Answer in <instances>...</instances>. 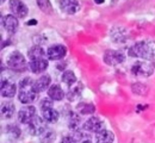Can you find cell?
I'll return each instance as SVG.
<instances>
[{"instance_id":"obj_1","label":"cell","mask_w":155,"mask_h":143,"mask_svg":"<svg viewBox=\"0 0 155 143\" xmlns=\"http://www.w3.org/2000/svg\"><path fill=\"white\" fill-rule=\"evenodd\" d=\"M129 56L153 61L155 60V42L150 40L137 42L133 47H130Z\"/></svg>"},{"instance_id":"obj_2","label":"cell","mask_w":155,"mask_h":143,"mask_svg":"<svg viewBox=\"0 0 155 143\" xmlns=\"http://www.w3.org/2000/svg\"><path fill=\"white\" fill-rule=\"evenodd\" d=\"M37 98V91L35 88V81L31 78H24L19 82L18 99L21 104H31Z\"/></svg>"},{"instance_id":"obj_3","label":"cell","mask_w":155,"mask_h":143,"mask_svg":"<svg viewBox=\"0 0 155 143\" xmlns=\"http://www.w3.org/2000/svg\"><path fill=\"white\" fill-rule=\"evenodd\" d=\"M6 64L10 69L16 72H24L28 68L25 57L19 51H12L6 59Z\"/></svg>"},{"instance_id":"obj_4","label":"cell","mask_w":155,"mask_h":143,"mask_svg":"<svg viewBox=\"0 0 155 143\" xmlns=\"http://www.w3.org/2000/svg\"><path fill=\"white\" fill-rule=\"evenodd\" d=\"M154 72V67L149 62H135L131 67V74L136 76L147 78L150 76Z\"/></svg>"},{"instance_id":"obj_5","label":"cell","mask_w":155,"mask_h":143,"mask_svg":"<svg viewBox=\"0 0 155 143\" xmlns=\"http://www.w3.org/2000/svg\"><path fill=\"white\" fill-rule=\"evenodd\" d=\"M45 119L39 117V116H36L31 122L29 123V132L32 135V136H41L48 128H47V124H45Z\"/></svg>"},{"instance_id":"obj_6","label":"cell","mask_w":155,"mask_h":143,"mask_svg":"<svg viewBox=\"0 0 155 143\" xmlns=\"http://www.w3.org/2000/svg\"><path fill=\"white\" fill-rule=\"evenodd\" d=\"M125 60V55L119 50L109 49L104 54V62L109 66H117L119 63H123Z\"/></svg>"},{"instance_id":"obj_7","label":"cell","mask_w":155,"mask_h":143,"mask_svg":"<svg viewBox=\"0 0 155 143\" xmlns=\"http://www.w3.org/2000/svg\"><path fill=\"white\" fill-rule=\"evenodd\" d=\"M10 8H11L12 15L17 18H25L28 16V12H29L26 4H24L20 0H11L10 1Z\"/></svg>"},{"instance_id":"obj_8","label":"cell","mask_w":155,"mask_h":143,"mask_svg":"<svg viewBox=\"0 0 155 143\" xmlns=\"http://www.w3.org/2000/svg\"><path fill=\"white\" fill-rule=\"evenodd\" d=\"M110 38L112 40V42L118 43V44L125 43L129 38V32L123 26H115L110 31Z\"/></svg>"},{"instance_id":"obj_9","label":"cell","mask_w":155,"mask_h":143,"mask_svg":"<svg viewBox=\"0 0 155 143\" xmlns=\"http://www.w3.org/2000/svg\"><path fill=\"white\" fill-rule=\"evenodd\" d=\"M67 54V48L62 44H55V45H51L48 50H47V56L49 60L51 61H58L61 60L66 56Z\"/></svg>"},{"instance_id":"obj_10","label":"cell","mask_w":155,"mask_h":143,"mask_svg":"<svg viewBox=\"0 0 155 143\" xmlns=\"http://www.w3.org/2000/svg\"><path fill=\"white\" fill-rule=\"evenodd\" d=\"M36 109L35 106H25L20 109L18 112V119L23 124H29L35 117H36Z\"/></svg>"},{"instance_id":"obj_11","label":"cell","mask_w":155,"mask_h":143,"mask_svg":"<svg viewBox=\"0 0 155 143\" xmlns=\"http://www.w3.org/2000/svg\"><path fill=\"white\" fill-rule=\"evenodd\" d=\"M58 4H60V8L67 15H75L81 8L80 2L75 0H63V1H58Z\"/></svg>"},{"instance_id":"obj_12","label":"cell","mask_w":155,"mask_h":143,"mask_svg":"<svg viewBox=\"0 0 155 143\" xmlns=\"http://www.w3.org/2000/svg\"><path fill=\"white\" fill-rule=\"evenodd\" d=\"M16 91H17L16 83L12 81V80L5 79V78L1 79V96L2 97H5V98H12V97H15Z\"/></svg>"},{"instance_id":"obj_13","label":"cell","mask_w":155,"mask_h":143,"mask_svg":"<svg viewBox=\"0 0 155 143\" xmlns=\"http://www.w3.org/2000/svg\"><path fill=\"white\" fill-rule=\"evenodd\" d=\"M103 125H104V123L101 122L98 117H90L86 122L84 123L82 128L86 131H90V132H99V131L103 130Z\"/></svg>"},{"instance_id":"obj_14","label":"cell","mask_w":155,"mask_h":143,"mask_svg":"<svg viewBox=\"0 0 155 143\" xmlns=\"http://www.w3.org/2000/svg\"><path fill=\"white\" fill-rule=\"evenodd\" d=\"M18 19L17 17H15L13 15H6L2 17V26L6 29V31H8L10 34H13L17 31L18 29Z\"/></svg>"},{"instance_id":"obj_15","label":"cell","mask_w":155,"mask_h":143,"mask_svg":"<svg viewBox=\"0 0 155 143\" xmlns=\"http://www.w3.org/2000/svg\"><path fill=\"white\" fill-rule=\"evenodd\" d=\"M114 140H115V135L106 129H103L96 135V143H112Z\"/></svg>"},{"instance_id":"obj_16","label":"cell","mask_w":155,"mask_h":143,"mask_svg":"<svg viewBox=\"0 0 155 143\" xmlns=\"http://www.w3.org/2000/svg\"><path fill=\"white\" fill-rule=\"evenodd\" d=\"M48 97L51 99V100H56V102H60L63 99L64 97V93L61 88L60 85H53L49 87L48 89Z\"/></svg>"},{"instance_id":"obj_17","label":"cell","mask_w":155,"mask_h":143,"mask_svg":"<svg viewBox=\"0 0 155 143\" xmlns=\"http://www.w3.org/2000/svg\"><path fill=\"white\" fill-rule=\"evenodd\" d=\"M45 55H47V53H44V49L42 47H39V45H34L32 48L29 49V53H28V56H29L30 61L45 59Z\"/></svg>"},{"instance_id":"obj_18","label":"cell","mask_w":155,"mask_h":143,"mask_svg":"<svg viewBox=\"0 0 155 143\" xmlns=\"http://www.w3.org/2000/svg\"><path fill=\"white\" fill-rule=\"evenodd\" d=\"M50 81H51V79H50V76H49L48 74H44V75L39 76L38 79L35 81V88H36L37 93L45 91V89L49 87Z\"/></svg>"},{"instance_id":"obj_19","label":"cell","mask_w":155,"mask_h":143,"mask_svg":"<svg viewBox=\"0 0 155 143\" xmlns=\"http://www.w3.org/2000/svg\"><path fill=\"white\" fill-rule=\"evenodd\" d=\"M42 113H43V118L49 123H56L58 117H60L58 111L55 110V109H53V107H48V109L42 110Z\"/></svg>"},{"instance_id":"obj_20","label":"cell","mask_w":155,"mask_h":143,"mask_svg":"<svg viewBox=\"0 0 155 143\" xmlns=\"http://www.w3.org/2000/svg\"><path fill=\"white\" fill-rule=\"evenodd\" d=\"M30 68L34 73H41L44 72L48 68V61L47 59H39V60H32L30 61Z\"/></svg>"},{"instance_id":"obj_21","label":"cell","mask_w":155,"mask_h":143,"mask_svg":"<svg viewBox=\"0 0 155 143\" xmlns=\"http://www.w3.org/2000/svg\"><path fill=\"white\" fill-rule=\"evenodd\" d=\"M82 88H84L82 85L79 81H78L77 83H74L73 86H71L69 89H68V92H67V98H68V100H74V99L79 98V97L81 96V93H82Z\"/></svg>"},{"instance_id":"obj_22","label":"cell","mask_w":155,"mask_h":143,"mask_svg":"<svg viewBox=\"0 0 155 143\" xmlns=\"http://www.w3.org/2000/svg\"><path fill=\"white\" fill-rule=\"evenodd\" d=\"M15 110H16V107H15V105L12 102H7L5 104H2V106H1V118L2 119L12 118L13 115H15Z\"/></svg>"},{"instance_id":"obj_23","label":"cell","mask_w":155,"mask_h":143,"mask_svg":"<svg viewBox=\"0 0 155 143\" xmlns=\"http://www.w3.org/2000/svg\"><path fill=\"white\" fill-rule=\"evenodd\" d=\"M68 126L73 131V134L79 132V129L81 128V118H80V116L74 113V112L71 113V117H69V121H68Z\"/></svg>"},{"instance_id":"obj_24","label":"cell","mask_w":155,"mask_h":143,"mask_svg":"<svg viewBox=\"0 0 155 143\" xmlns=\"http://www.w3.org/2000/svg\"><path fill=\"white\" fill-rule=\"evenodd\" d=\"M61 80H62V82H64L68 87L73 86L74 83L78 82L77 76H75V74H74L72 70H66V72H63V74H62V76H61Z\"/></svg>"},{"instance_id":"obj_25","label":"cell","mask_w":155,"mask_h":143,"mask_svg":"<svg viewBox=\"0 0 155 143\" xmlns=\"http://www.w3.org/2000/svg\"><path fill=\"white\" fill-rule=\"evenodd\" d=\"M6 134H7V136H8L10 138H12V140L19 138V136H20L19 126L16 125V124H10V125H7V126H6Z\"/></svg>"},{"instance_id":"obj_26","label":"cell","mask_w":155,"mask_h":143,"mask_svg":"<svg viewBox=\"0 0 155 143\" xmlns=\"http://www.w3.org/2000/svg\"><path fill=\"white\" fill-rule=\"evenodd\" d=\"M79 110V112L81 115H90V113H93L94 112V105L93 104H88V102H80L77 107Z\"/></svg>"},{"instance_id":"obj_27","label":"cell","mask_w":155,"mask_h":143,"mask_svg":"<svg viewBox=\"0 0 155 143\" xmlns=\"http://www.w3.org/2000/svg\"><path fill=\"white\" fill-rule=\"evenodd\" d=\"M55 131L51 129H47L42 135H41V143H51L55 140Z\"/></svg>"},{"instance_id":"obj_28","label":"cell","mask_w":155,"mask_h":143,"mask_svg":"<svg viewBox=\"0 0 155 143\" xmlns=\"http://www.w3.org/2000/svg\"><path fill=\"white\" fill-rule=\"evenodd\" d=\"M73 136L77 140V142L79 143H92V137L88 134H86V132L79 131V132H75Z\"/></svg>"},{"instance_id":"obj_29","label":"cell","mask_w":155,"mask_h":143,"mask_svg":"<svg viewBox=\"0 0 155 143\" xmlns=\"http://www.w3.org/2000/svg\"><path fill=\"white\" fill-rule=\"evenodd\" d=\"M131 88H133V92L135 94H140V96H146L147 94V86H144L143 83H140V82L134 83L131 86Z\"/></svg>"},{"instance_id":"obj_30","label":"cell","mask_w":155,"mask_h":143,"mask_svg":"<svg viewBox=\"0 0 155 143\" xmlns=\"http://www.w3.org/2000/svg\"><path fill=\"white\" fill-rule=\"evenodd\" d=\"M37 5H38V7L43 12H45V13H50L51 12V5H50L49 1H47V0H38Z\"/></svg>"},{"instance_id":"obj_31","label":"cell","mask_w":155,"mask_h":143,"mask_svg":"<svg viewBox=\"0 0 155 143\" xmlns=\"http://www.w3.org/2000/svg\"><path fill=\"white\" fill-rule=\"evenodd\" d=\"M39 106H41V109H42V110L48 109V107H53V100H50L49 98H44V99L41 102Z\"/></svg>"},{"instance_id":"obj_32","label":"cell","mask_w":155,"mask_h":143,"mask_svg":"<svg viewBox=\"0 0 155 143\" xmlns=\"http://www.w3.org/2000/svg\"><path fill=\"white\" fill-rule=\"evenodd\" d=\"M61 143H78L77 140L74 138V136H63Z\"/></svg>"},{"instance_id":"obj_33","label":"cell","mask_w":155,"mask_h":143,"mask_svg":"<svg viewBox=\"0 0 155 143\" xmlns=\"http://www.w3.org/2000/svg\"><path fill=\"white\" fill-rule=\"evenodd\" d=\"M36 24H37V21H35V19L28 21V25H36Z\"/></svg>"}]
</instances>
